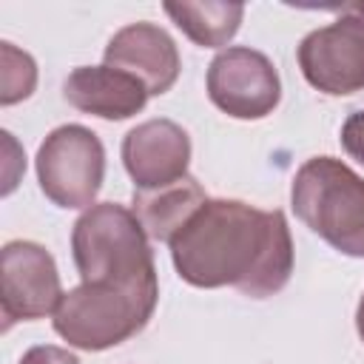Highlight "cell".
Wrapping results in <instances>:
<instances>
[{
  "label": "cell",
  "mask_w": 364,
  "mask_h": 364,
  "mask_svg": "<svg viewBox=\"0 0 364 364\" xmlns=\"http://www.w3.org/2000/svg\"><path fill=\"white\" fill-rule=\"evenodd\" d=\"M63 97L82 114L117 122L139 114L151 94L128 71L111 65H80L65 77Z\"/></svg>",
  "instance_id": "obj_11"
},
{
  "label": "cell",
  "mask_w": 364,
  "mask_h": 364,
  "mask_svg": "<svg viewBox=\"0 0 364 364\" xmlns=\"http://www.w3.org/2000/svg\"><path fill=\"white\" fill-rule=\"evenodd\" d=\"M355 330H358V336H361V341H364V293H361L358 307H355Z\"/></svg>",
  "instance_id": "obj_17"
},
{
  "label": "cell",
  "mask_w": 364,
  "mask_h": 364,
  "mask_svg": "<svg viewBox=\"0 0 364 364\" xmlns=\"http://www.w3.org/2000/svg\"><path fill=\"white\" fill-rule=\"evenodd\" d=\"M350 9H353L355 14H361V17H364V3H350Z\"/></svg>",
  "instance_id": "obj_18"
},
{
  "label": "cell",
  "mask_w": 364,
  "mask_h": 364,
  "mask_svg": "<svg viewBox=\"0 0 364 364\" xmlns=\"http://www.w3.org/2000/svg\"><path fill=\"white\" fill-rule=\"evenodd\" d=\"M208 202L202 185L193 176H182L173 185L134 191V216L145 228L148 239L171 242L182 225Z\"/></svg>",
  "instance_id": "obj_12"
},
{
  "label": "cell",
  "mask_w": 364,
  "mask_h": 364,
  "mask_svg": "<svg viewBox=\"0 0 364 364\" xmlns=\"http://www.w3.org/2000/svg\"><path fill=\"white\" fill-rule=\"evenodd\" d=\"M182 282L236 287L242 296H276L293 273V239L282 210L239 199H208L168 242Z\"/></svg>",
  "instance_id": "obj_1"
},
{
  "label": "cell",
  "mask_w": 364,
  "mask_h": 364,
  "mask_svg": "<svg viewBox=\"0 0 364 364\" xmlns=\"http://www.w3.org/2000/svg\"><path fill=\"white\" fill-rule=\"evenodd\" d=\"M37 85V63L31 54L20 51L14 43H0V105H14L28 100Z\"/></svg>",
  "instance_id": "obj_14"
},
{
  "label": "cell",
  "mask_w": 364,
  "mask_h": 364,
  "mask_svg": "<svg viewBox=\"0 0 364 364\" xmlns=\"http://www.w3.org/2000/svg\"><path fill=\"white\" fill-rule=\"evenodd\" d=\"M341 148L350 159L364 165V111H355L341 125Z\"/></svg>",
  "instance_id": "obj_15"
},
{
  "label": "cell",
  "mask_w": 364,
  "mask_h": 364,
  "mask_svg": "<svg viewBox=\"0 0 364 364\" xmlns=\"http://www.w3.org/2000/svg\"><path fill=\"white\" fill-rule=\"evenodd\" d=\"M71 253L80 279L88 284H151L156 282L148 233L117 202L91 205L71 230Z\"/></svg>",
  "instance_id": "obj_2"
},
{
  "label": "cell",
  "mask_w": 364,
  "mask_h": 364,
  "mask_svg": "<svg viewBox=\"0 0 364 364\" xmlns=\"http://www.w3.org/2000/svg\"><path fill=\"white\" fill-rule=\"evenodd\" d=\"M105 65L128 71L136 77L151 97H159L173 88L182 71V57L173 37L148 20L122 26L105 46Z\"/></svg>",
  "instance_id": "obj_10"
},
{
  "label": "cell",
  "mask_w": 364,
  "mask_h": 364,
  "mask_svg": "<svg viewBox=\"0 0 364 364\" xmlns=\"http://www.w3.org/2000/svg\"><path fill=\"white\" fill-rule=\"evenodd\" d=\"M208 97L233 119H262L276 111L282 100V80L267 54L230 46L208 65Z\"/></svg>",
  "instance_id": "obj_7"
},
{
  "label": "cell",
  "mask_w": 364,
  "mask_h": 364,
  "mask_svg": "<svg viewBox=\"0 0 364 364\" xmlns=\"http://www.w3.org/2000/svg\"><path fill=\"white\" fill-rule=\"evenodd\" d=\"M122 165L136 191L165 188L188 176L191 136L173 119H148L122 139Z\"/></svg>",
  "instance_id": "obj_9"
},
{
  "label": "cell",
  "mask_w": 364,
  "mask_h": 364,
  "mask_svg": "<svg viewBox=\"0 0 364 364\" xmlns=\"http://www.w3.org/2000/svg\"><path fill=\"white\" fill-rule=\"evenodd\" d=\"M159 282L88 284L63 293L54 310V333L77 350L100 353L136 336L154 316Z\"/></svg>",
  "instance_id": "obj_4"
},
{
  "label": "cell",
  "mask_w": 364,
  "mask_h": 364,
  "mask_svg": "<svg viewBox=\"0 0 364 364\" xmlns=\"http://www.w3.org/2000/svg\"><path fill=\"white\" fill-rule=\"evenodd\" d=\"M304 80L330 97L364 91V17L344 6L341 17L310 31L296 48Z\"/></svg>",
  "instance_id": "obj_6"
},
{
  "label": "cell",
  "mask_w": 364,
  "mask_h": 364,
  "mask_svg": "<svg viewBox=\"0 0 364 364\" xmlns=\"http://www.w3.org/2000/svg\"><path fill=\"white\" fill-rule=\"evenodd\" d=\"M63 299L54 256L28 239L6 242L0 250V316L3 330L14 321H37L57 310Z\"/></svg>",
  "instance_id": "obj_8"
},
{
  "label": "cell",
  "mask_w": 364,
  "mask_h": 364,
  "mask_svg": "<svg viewBox=\"0 0 364 364\" xmlns=\"http://www.w3.org/2000/svg\"><path fill=\"white\" fill-rule=\"evenodd\" d=\"M20 364H80V358L65 350V347H57V344H37V347H28L20 358Z\"/></svg>",
  "instance_id": "obj_16"
},
{
  "label": "cell",
  "mask_w": 364,
  "mask_h": 364,
  "mask_svg": "<svg viewBox=\"0 0 364 364\" xmlns=\"http://www.w3.org/2000/svg\"><path fill=\"white\" fill-rule=\"evenodd\" d=\"M293 213L330 247L364 259V176L336 156L307 159L290 185Z\"/></svg>",
  "instance_id": "obj_3"
},
{
  "label": "cell",
  "mask_w": 364,
  "mask_h": 364,
  "mask_svg": "<svg viewBox=\"0 0 364 364\" xmlns=\"http://www.w3.org/2000/svg\"><path fill=\"white\" fill-rule=\"evenodd\" d=\"M165 14L202 48H222L242 26V3H165Z\"/></svg>",
  "instance_id": "obj_13"
},
{
  "label": "cell",
  "mask_w": 364,
  "mask_h": 364,
  "mask_svg": "<svg viewBox=\"0 0 364 364\" xmlns=\"http://www.w3.org/2000/svg\"><path fill=\"white\" fill-rule=\"evenodd\" d=\"M37 182L57 208H91L105 179V148L85 125H60L37 148Z\"/></svg>",
  "instance_id": "obj_5"
}]
</instances>
